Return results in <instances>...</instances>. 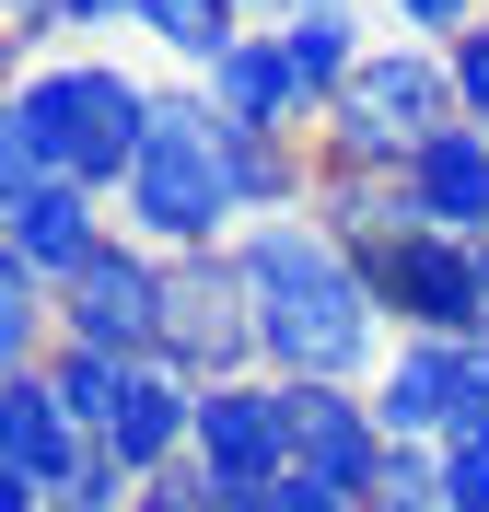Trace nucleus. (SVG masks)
<instances>
[{"mask_svg":"<svg viewBox=\"0 0 489 512\" xmlns=\"http://www.w3.org/2000/svg\"><path fill=\"white\" fill-rule=\"evenodd\" d=\"M245 291H257V350L280 384H373L385 373V303L361 280V256L326 222H257L245 233Z\"/></svg>","mask_w":489,"mask_h":512,"instance_id":"1","label":"nucleus"},{"mask_svg":"<svg viewBox=\"0 0 489 512\" xmlns=\"http://www.w3.org/2000/svg\"><path fill=\"white\" fill-rule=\"evenodd\" d=\"M152 82H129L117 59H35L0 105V198L12 187H94L129 198L140 152H152Z\"/></svg>","mask_w":489,"mask_h":512,"instance_id":"2","label":"nucleus"},{"mask_svg":"<svg viewBox=\"0 0 489 512\" xmlns=\"http://www.w3.org/2000/svg\"><path fill=\"white\" fill-rule=\"evenodd\" d=\"M129 233L152 256H210L222 222H245V175H233V117L210 94H163L152 105V152L129 175Z\"/></svg>","mask_w":489,"mask_h":512,"instance_id":"3","label":"nucleus"},{"mask_svg":"<svg viewBox=\"0 0 489 512\" xmlns=\"http://www.w3.org/2000/svg\"><path fill=\"white\" fill-rule=\"evenodd\" d=\"M443 128H466L455 59H443V47H373V59L350 70V94L326 105V163H350V175H408Z\"/></svg>","mask_w":489,"mask_h":512,"instance_id":"4","label":"nucleus"},{"mask_svg":"<svg viewBox=\"0 0 489 512\" xmlns=\"http://www.w3.org/2000/svg\"><path fill=\"white\" fill-rule=\"evenodd\" d=\"M163 361L187 384H245L268 373L257 350V291H245V256L210 245V256H163Z\"/></svg>","mask_w":489,"mask_h":512,"instance_id":"5","label":"nucleus"},{"mask_svg":"<svg viewBox=\"0 0 489 512\" xmlns=\"http://www.w3.org/2000/svg\"><path fill=\"white\" fill-rule=\"evenodd\" d=\"M361 280L385 303L396 338H489V291H478V245L466 233H385V245H361Z\"/></svg>","mask_w":489,"mask_h":512,"instance_id":"6","label":"nucleus"},{"mask_svg":"<svg viewBox=\"0 0 489 512\" xmlns=\"http://www.w3.org/2000/svg\"><path fill=\"white\" fill-rule=\"evenodd\" d=\"M373 419L385 443H489V338H396Z\"/></svg>","mask_w":489,"mask_h":512,"instance_id":"7","label":"nucleus"},{"mask_svg":"<svg viewBox=\"0 0 489 512\" xmlns=\"http://www.w3.org/2000/svg\"><path fill=\"white\" fill-rule=\"evenodd\" d=\"M59 350L163 361V256L140 245V233H117V245H105L94 268L59 291Z\"/></svg>","mask_w":489,"mask_h":512,"instance_id":"8","label":"nucleus"},{"mask_svg":"<svg viewBox=\"0 0 489 512\" xmlns=\"http://www.w3.org/2000/svg\"><path fill=\"white\" fill-rule=\"evenodd\" d=\"M198 466L222 489H280L292 478V384L280 373L198 384Z\"/></svg>","mask_w":489,"mask_h":512,"instance_id":"9","label":"nucleus"},{"mask_svg":"<svg viewBox=\"0 0 489 512\" xmlns=\"http://www.w3.org/2000/svg\"><path fill=\"white\" fill-rule=\"evenodd\" d=\"M385 419H373V384H292V478H326V489H373L385 478Z\"/></svg>","mask_w":489,"mask_h":512,"instance_id":"10","label":"nucleus"},{"mask_svg":"<svg viewBox=\"0 0 489 512\" xmlns=\"http://www.w3.org/2000/svg\"><path fill=\"white\" fill-rule=\"evenodd\" d=\"M105 245H117V233H105L94 187H12L0 198V268H35L47 291H70Z\"/></svg>","mask_w":489,"mask_h":512,"instance_id":"11","label":"nucleus"},{"mask_svg":"<svg viewBox=\"0 0 489 512\" xmlns=\"http://www.w3.org/2000/svg\"><path fill=\"white\" fill-rule=\"evenodd\" d=\"M82 454H94V431L59 408V384L47 373H0V478L47 489V512H59V489L82 478Z\"/></svg>","mask_w":489,"mask_h":512,"instance_id":"12","label":"nucleus"},{"mask_svg":"<svg viewBox=\"0 0 489 512\" xmlns=\"http://www.w3.org/2000/svg\"><path fill=\"white\" fill-rule=\"evenodd\" d=\"M198 94L222 105L233 128H257V140H292V128H326V105L303 94V70H292V47H280V35H245V47H233V59L210 70V82H198Z\"/></svg>","mask_w":489,"mask_h":512,"instance_id":"13","label":"nucleus"},{"mask_svg":"<svg viewBox=\"0 0 489 512\" xmlns=\"http://www.w3.org/2000/svg\"><path fill=\"white\" fill-rule=\"evenodd\" d=\"M105 443L129 454L140 478H175L198 454V384L175 373V361H129V396H117V431Z\"/></svg>","mask_w":489,"mask_h":512,"instance_id":"14","label":"nucleus"},{"mask_svg":"<svg viewBox=\"0 0 489 512\" xmlns=\"http://www.w3.org/2000/svg\"><path fill=\"white\" fill-rule=\"evenodd\" d=\"M408 198H420L431 233H466V245H478L489 233V140L478 128H443V140L408 163Z\"/></svg>","mask_w":489,"mask_h":512,"instance_id":"15","label":"nucleus"},{"mask_svg":"<svg viewBox=\"0 0 489 512\" xmlns=\"http://www.w3.org/2000/svg\"><path fill=\"white\" fill-rule=\"evenodd\" d=\"M140 35H152L163 59H187L198 82H210V70H222V59H233V47H245L257 24H245L233 0H152V12H140Z\"/></svg>","mask_w":489,"mask_h":512,"instance_id":"16","label":"nucleus"},{"mask_svg":"<svg viewBox=\"0 0 489 512\" xmlns=\"http://www.w3.org/2000/svg\"><path fill=\"white\" fill-rule=\"evenodd\" d=\"M47 384H59V408L105 443V431H117V396H129V361H105V350H47Z\"/></svg>","mask_w":489,"mask_h":512,"instance_id":"17","label":"nucleus"},{"mask_svg":"<svg viewBox=\"0 0 489 512\" xmlns=\"http://www.w3.org/2000/svg\"><path fill=\"white\" fill-rule=\"evenodd\" d=\"M361 512H443V443H396L385 478L361 489Z\"/></svg>","mask_w":489,"mask_h":512,"instance_id":"18","label":"nucleus"},{"mask_svg":"<svg viewBox=\"0 0 489 512\" xmlns=\"http://www.w3.org/2000/svg\"><path fill=\"white\" fill-rule=\"evenodd\" d=\"M443 59H455V105H466V128L489 140V24H478V35H455Z\"/></svg>","mask_w":489,"mask_h":512,"instance_id":"19","label":"nucleus"},{"mask_svg":"<svg viewBox=\"0 0 489 512\" xmlns=\"http://www.w3.org/2000/svg\"><path fill=\"white\" fill-rule=\"evenodd\" d=\"M443 512H489V443H443Z\"/></svg>","mask_w":489,"mask_h":512,"instance_id":"20","label":"nucleus"},{"mask_svg":"<svg viewBox=\"0 0 489 512\" xmlns=\"http://www.w3.org/2000/svg\"><path fill=\"white\" fill-rule=\"evenodd\" d=\"M396 24H408V35H443V47H455V35H478L489 12H478V0H396Z\"/></svg>","mask_w":489,"mask_h":512,"instance_id":"21","label":"nucleus"},{"mask_svg":"<svg viewBox=\"0 0 489 512\" xmlns=\"http://www.w3.org/2000/svg\"><path fill=\"white\" fill-rule=\"evenodd\" d=\"M12 12V47H47V35H70V0H0Z\"/></svg>","mask_w":489,"mask_h":512,"instance_id":"22","label":"nucleus"},{"mask_svg":"<svg viewBox=\"0 0 489 512\" xmlns=\"http://www.w3.org/2000/svg\"><path fill=\"white\" fill-rule=\"evenodd\" d=\"M152 0H70V35H105V24H140Z\"/></svg>","mask_w":489,"mask_h":512,"instance_id":"23","label":"nucleus"},{"mask_svg":"<svg viewBox=\"0 0 489 512\" xmlns=\"http://www.w3.org/2000/svg\"><path fill=\"white\" fill-rule=\"evenodd\" d=\"M233 12H268V24H280V0H233Z\"/></svg>","mask_w":489,"mask_h":512,"instance_id":"24","label":"nucleus"}]
</instances>
